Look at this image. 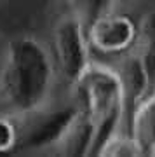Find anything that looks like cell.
<instances>
[{
    "label": "cell",
    "instance_id": "cell-8",
    "mask_svg": "<svg viewBox=\"0 0 155 157\" xmlns=\"http://www.w3.org/2000/svg\"><path fill=\"white\" fill-rule=\"evenodd\" d=\"M133 49L145 61L155 87V9L143 14L138 21V35Z\"/></svg>",
    "mask_w": 155,
    "mask_h": 157
},
{
    "label": "cell",
    "instance_id": "cell-6",
    "mask_svg": "<svg viewBox=\"0 0 155 157\" xmlns=\"http://www.w3.org/2000/svg\"><path fill=\"white\" fill-rule=\"evenodd\" d=\"M115 70L120 77L122 87H124L127 115H129V112L139 101L145 100L155 89L153 80H152V75H150L145 61L134 49L119 56V63L115 65Z\"/></svg>",
    "mask_w": 155,
    "mask_h": 157
},
{
    "label": "cell",
    "instance_id": "cell-1",
    "mask_svg": "<svg viewBox=\"0 0 155 157\" xmlns=\"http://www.w3.org/2000/svg\"><path fill=\"white\" fill-rule=\"evenodd\" d=\"M51 51L35 37H17L0 63V115L17 121L51 105L56 84Z\"/></svg>",
    "mask_w": 155,
    "mask_h": 157
},
{
    "label": "cell",
    "instance_id": "cell-3",
    "mask_svg": "<svg viewBox=\"0 0 155 157\" xmlns=\"http://www.w3.org/2000/svg\"><path fill=\"white\" fill-rule=\"evenodd\" d=\"M91 51L87 30L73 14L68 12L54 23L51 32V56L56 73L70 87L91 65Z\"/></svg>",
    "mask_w": 155,
    "mask_h": 157
},
{
    "label": "cell",
    "instance_id": "cell-7",
    "mask_svg": "<svg viewBox=\"0 0 155 157\" xmlns=\"http://www.w3.org/2000/svg\"><path fill=\"white\" fill-rule=\"evenodd\" d=\"M126 124L141 155H155V89L129 112Z\"/></svg>",
    "mask_w": 155,
    "mask_h": 157
},
{
    "label": "cell",
    "instance_id": "cell-10",
    "mask_svg": "<svg viewBox=\"0 0 155 157\" xmlns=\"http://www.w3.org/2000/svg\"><path fill=\"white\" fill-rule=\"evenodd\" d=\"M96 155H141L138 143L134 141V138L131 136V133L127 131V128L119 129L108 140L100 147V150L96 152Z\"/></svg>",
    "mask_w": 155,
    "mask_h": 157
},
{
    "label": "cell",
    "instance_id": "cell-11",
    "mask_svg": "<svg viewBox=\"0 0 155 157\" xmlns=\"http://www.w3.org/2000/svg\"><path fill=\"white\" fill-rule=\"evenodd\" d=\"M19 145V121L0 115V154L14 150Z\"/></svg>",
    "mask_w": 155,
    "mask_h": 157
},
{
    "label": "cell",
    "instance_id": "cell-9",
    "mask_svg": "<svg viewBox=\"0 0 155 157\" xmlns=\"http://www.w3.org/2000/svg\"><path fill=\"white\" fill-rule=\"evenodd\" d=\"M119 0H66L68 12L89 30L101 17L115 12Z\"/></svg>",
    "mask_w": 155,
    "mask_h": 157
},
{
    "label": "cell",
    "instance_id": "cell-4",
    "mask_svg": "<svg viewBox=\"0 0 155 157\" xmlns=\"http://www.w3.org/2000/svg\"><path fill=\"white\" fill-rule=\"evenodd\" d=\"M138 23L127 14L112 12L87 30L89 44L94 51L108 56H120L134 47Z\"/></svg>",
    "mask_w": 155,
    "mask_h": 157
},
{
    "label": "cell",
    "instance_id": "cell-2",
    "mask_svg": "<svg viewBox=\"0 0 155 157\" xmlns=\"http://www.w3.org/2000/svg\"><path fill=\"white\" fill-rule=\"evenodd\" d=\"M73 91L77 93V105L93 119L96 128L94 154L115 131L124 128L127 121V105L120 77L115 67L91 61L80 75Z\"/></svg>",
    "mask_w": 155,
    "mask_h": 157
},
{
    "label": "cell",
    "instance_id": "cell-5",
    "mask_svg": "<svg viewBox=\"0 0 155 157\" xmlns=\"http://www.w3.org/2000/svg\"><path fill=\"white\" fill-rule=\"evenodd\" d=\"M96 145V128L93 119L78 107L59 136L51 147V152L59 155H93Z\"/></svg>",
    "mask_w": 155,
    "mask_h": 157
}]
</instances>
